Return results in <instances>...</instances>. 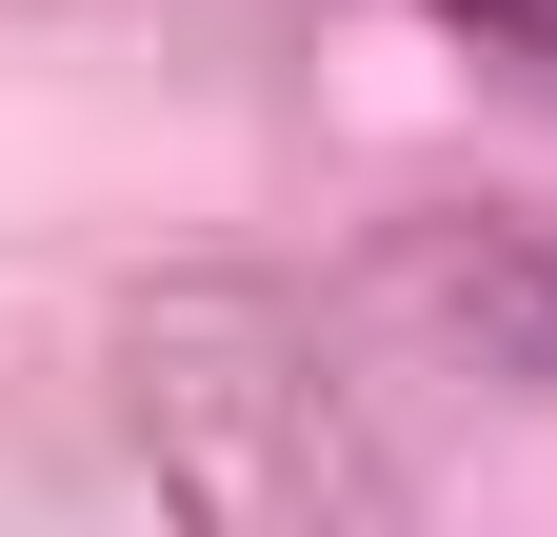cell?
Returning <instances> with one entry per match:
<instances>
[{
  "label": "cell",
  "instance_id": "1",
  "mask_svg": "<svg viewBox=\"0 0 557 537\" xmlns=\"http://www.w3.org/2000/svg\"><path fill=\"white\" fill-rule=\"evenodd\" d=\"M139 438L199 537H398V419L359 398V359L278 299H160L139 319Z\"/></svg>",
  "mask_w": 557,
  "mask_h": 537
},
{
  "label": "cell",
  "instance_id": "2",
  "mask_svg": "<svg viewBox=\"0 0 557 537\" xmlns=\"http://www.w3.org/2000/svg\"><path fill=\"white\" fill-rule=\"evenodd\" d=\"M379 299L418 339L498 359V378H557V220H398L379 239Z\"/></svg>",
  "mask_w": 557,
  "mask_h": 537
},
{
  "label": "cell",
  "instance_id": "3",
  "mask_svg": "<svg viewBox=\"0 0 557 537\" xmlns=\"http://www.w3.org/2000/svg\"><path fill=\"white\" fill-rule=\"evenodd\" d=\"M438 21H458L478 60H518V80H557V0H438Z\"/></svg>",
  "mask_w": 557,
  "mask_h": 537
}]
</instances>
